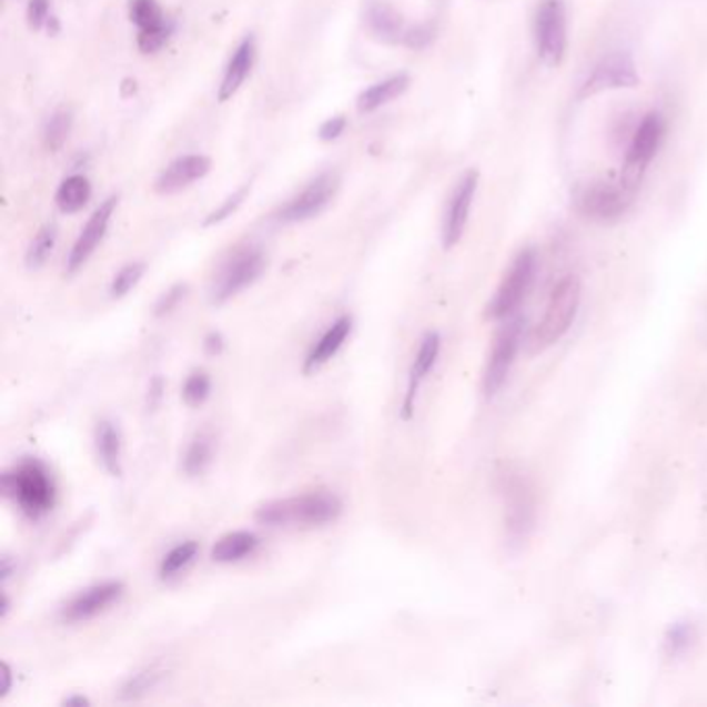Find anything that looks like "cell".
<instances>
[{
    "label": "cell",
    "instance_id": "obj_22",
    "mask_svg": "<svg viewBox=\"0 0 707 707\" xmlns=\"http://www.w3.org/2000/svg\"><path fill=\"white\" fill-rule=\"evenodd\" d=\"M260 548V537L252 532H231L222 535L212 548V560L221 565H231L250 558Z\"/></svg>",
    "mask_w": 707,
    "mask_h": 707
},
{
    "label": "cell",
    "instance_id": "obj_17",
    "mask_svg": "<svg viewBox=\"0 0 707 707\" xmlns=\"http://www.w3.org/2000/svg\"><path fill=\"white\" fill-rule=\"evenodd\" d=\"M441 346V334H438V332H427L424 336V341H422V345L417 349L415 362L411 365L407 393H405V401H403V417H405V420H410L411 415H413L417 393H420L425 377L430 376V372L434 370V365L438 362Z\"/></svg>",
    "mask_w": 707,
    "mask_h": 707
},
{
    "label": "cell",
    "instance_id": "obj_32",
    "mask_svg": "<svg viewBox=\"0 0 707 707\" xmlns=\"http://www.w3.org/2000/svg\"><path fill=\"white\" fill-rule=\"evenodd\" d=\"M143 272H145V264L143 262H131L127 266L121 267L111 283V297L121 299L125 297L127 293L131 289H135L138 283L142 281Z\"/></svg>",
    "mask_w": 707,
    "mask_h": 707
},
{
    "label": "cell",
    "instance_id": "obj_12",
    "mask_svg": "<svg viewBox=\"0 0 707 707\" xmlns=\"http://www.w3.org/2000/svg\"><path fill=\"white\" fill-rule=\"evenodd\" d=\"M479 185V173L477 171H467L458 179L455 191L448 200L446 212H444V222H442V245L444 250H453L456 243L461 241V236L467 229L469 214H472L473 200L477 193Z\"/></svg>",
    "mask_w": 707,
    "mask_h": 707
},
{
    "label": "cell",
    "instance_id": "obj_29",
    "mask_svg": "<svg viewBox=\"0 0 707 707\" xmlns=\"http://www.w3.org/2000/svg\"><path fill=\"white\" fill-rule=\"evenodd\" d=\"M71 127H73V114L67 109L54 112L44 125V133H42V140H44V148L48 152H59L63 148L69 135H71Z\"/></svg>",
    "mask_w": 707,
    "mask_h": 707
},
{
    "label": "cell",
    "instance_id": "obj_23",
    "mask_svg": "<svg viewBox=\"0 0 707 707\" xmlns=\"http://www.w3.org/2000/svg\"><path fill=\"white\" fill-rule=\"evenodd\" d=\"M407 88H410V75H405V73H396L384 81H377L372 88H367L365 92L360 94L357 111L365 112V114L377 111L384 104L393 102L394 98L405 94Z\"/></svg>",
    "mask_w": 707,
    "mask_h": 707
},
{
    "label": "cell",
    "instance_id": "obj_8",
    "mask_svg": "<svg viewBox=\"0 0 707 707\" xmlns=\"http://www.w3.org/2000/svg\"><path fill=\"white\" fill-rule=\"evenodd\" d=\"M339 188L341 179L334 171L317 174L276 212V221L283 224L312 221L331 205Z\"/></svg>",
    "mask_w": 707,
    "mask_h": 707
},
{
    "label": "cell",
    "instance_id": "obj_14",
    "mask_svg": "<svg viewBox=\"0 0 707 707\" xmlns=\"http://www.w3.org/2000/svg\"><path fill=\"white\" fill-rule=\"evenodd\" d=\"M119 204V198L112 195L107 202L95 208L94 214L90 216V221L85 222L83 231L79 233L78 241L73 243L69 257H67V274H75L78 270L85 266V262L94 255L98 245L102 243V239L109 231V224H111L112 214L117 210Z\"/></svg>",
    "mask_w": 707,
    "mask_h": 707
},
{
    "label": "cell",
    "instance_id": "obj_40",
    "mask_svg": "<svg viewBox=\"0 0 707 707\" xmlns=\"http://www.w3.org/2000/svg\"><path fill=\"white\" fill-rule=\"evenodd\" d=\"M204 349L208 355H221L222 349H224V341H222L221 334L219 332H210L205 336Z\"/></svg>",
    "mask_w": 707,
    "mask_h": 707
},
{
    "label": "cell",
    "instance_id": "obj_2",
    "mask_svg": "<svg viewBox=\"0 0 707 707\" xmlns=\"http://www.w3.org/2000/svg\"><path fill=\"white\" fill-rule=\"evenodd\" d=\"M0 489L28 519H42L57 503L52 473L38 458H23L9 472L2 473Z\"/></svg>",
    "mask_w": 707,
    "mask_h": 707
},
{
    "label": "cell",
    "instance_id": "obj_28",
    "mask_svg": "<svg viewBox=\"0 0 707 707\" xmlns=\"http://www.w3.org/2000/svg\"><path fill=\"white\" fill-rule=\"evenodd\" d=\"M129 17L140 32L171 23L158 0H129Z\"/></svg>",
    "mask_w": 707,
    "mask_h": 707
},
{
    "label": "cell",
    "instance_id": "obj_24",
    "mask_svg": "<svg viewBox=\"0 0 707 707\" xmlns=\"http://www.w3.org/2000/svg\"><path fill=\"white\" fill-rule=\"evenodd\" d=\"M214 453H216L214 436L208 434V432L198 434L193 441L189 442L188 448H185L183 472L191 475V477L204 475L208 472V467L212 465V461H214Z\"/></svg>",
    "mask_w": 707,
    "mask_h": 707
},
{
    "label": "cell",
    "instance_id": "obj_42",
    "mask_svg": "<svg viewBox=\"0 0 707 707\" xmlns=\"http://www.w3.org/2000/svg\"><path fill=\"white\" fill-rule=\"evenodd\" d=\"M63 706H69V707L90 706V699H88V697H83V695H71V697H67V699H64Z\"/></svg>",
    "mask_w": 707,
    "mask_h": 707
},
{
    "label": "cell",
    "instance_id": "obj_15",
    "mask_svg": "<svg viewBox=\"0 0 707 707\" xmlns=\"http://www.w3.org/2000/svg\"><path fill=\"white\" fill-rule=\"evenodd\" d=\"M125 592V585L121 582L98 583L88 587L73 597L63 608L64 623H85L92 620L98 614L107 613L112 604H117Z\"/></svg>",
    "mask_w": 707,
    "mask_h": 707
},
{
    "label": "cell",
    "instance_id": "obj_26",
    "mask_svg": "<svg viewBox=\"0 0 707 707\" xmlns=\"http://www.w3.org/2000/svg\"><path fill=\"white\" fill-rule=\"evenodd\" d=\"M198 552H200V546H198V542H193V539L176 544L173 551L166 552V556H164L162 563H160V568H158L160 579H173L174 575H179L181 570H185V568L195 560Z\"/></svg>",
    "mask_w": 707,
    "mask_h": 707
},
{
    "label": "cell",
    "instance_id": "obj_31",
    "mask_svg": "<svg viewBox=\"0 0 707 707\" xmlns=\"http://www.w3.org/2000/svg\"><path fill=\"white\" fill-rule=\"evenodd\" d=\"M210 393H212V380L204 370L191 372L183 384V401L188 403L189 407L204 405Z\"/></svg>",
    "mask_w": 707,
    "mask_h": 707
},
{
    "label": "cell",
    "instance_id": "obj_43",
    "mask_svg": "<svg viewBox=\"0 0 707 707\" xmlns=\"http://www.w3.org/2000/svg\"><path fill=\"white\" fill-rule=\"evenodd\" d=\"M11 577V565L9 558H2V582H7Z\"/></svg>",
    "mask_w": 707,
    "mask_h": 707
},
{
    "label": "cell",
    "instance_id": "obj_33",
    "mask_svg": "<svg viewBox=\"0 0 707 707\" xmlns=\"http://www.w3.org/2000/svg\"><path fill=\"white\" fill-rule=\"evenodd\" d=\"M250 189L252 185L248 183V185H241V188L233 191L224 202H222L208 219H205V226H212V224H221L222 221H226L229 216H233L236 210H239V205L243 204V200L248 198V193H250Z\"/></svg>",
    "mask_w": 707,
    "mask_h": 707
},
{
    "label": "cell",
    "instance_id": "obj_41",
    "mask_svg": "<svg viewBox=\"0 0 707 707\" xmlns=\"http://www.w3.org/2000/svg\"><path fill=\"white\" fill-rule=\"evenodd\" d=\"M0 670H2V687H0V699H4L9 691H11V687H13V670H11V666L7 664V661H2V666H0Z\"/></svg>",
    "mask_w": 707,
    "mask_h": 707
},
{
    "label": "cell",
    "instance_id": "obj_6",
    "mask_svg": "<svg viewBox=\"0 0 707 707\" xmlns=\"http://www.w3.org/2000/svg\"><path fill=\"white\" fill-rule=\"evenodd\" d=\"M266 270V253L262 248L245 245L236 250L224 264L219 276L210 289V301L214 305H222L236 297L241 291L252 286Z\"/></svg>",
    "mask_w": 707,
    "mask_h": 707
},
{
    "label": "cell",
    "instance_id": "obj_7",
    "mask_svg": "<svg viewBox=\"0 0 707 707\" xmlns=\"http://www.w3.org/2000/svg\"><path fill=\"white\" fill-rule=\"evenodd\" d=\"M537 270V253L535 250H523L517 253L511 267L504 274L503 283L496 289L494 297L487 305L486 315L489 320H503L517 312L523 299L527 297L534 284Z\"/></svg>",
    "mask_w": 707,
    "mask_h": 707
},
{
    "label": "cell",
    "instance_id": "obj_10",
    "mask_svg": "<svg viewBox=\"0 0 707 707\" xmlns=\"http://www.w3.org/2000/svg\"><path fill=\"white\" fill-rule=\"evenodd\" d=\"M503 482L508 534L515 542L527 539V535L534 529L537 513L534 486L521 472L504 473Z\"/></svg>",
    "mask_w": 707,
    "mask_h": 707
},
{
    "label": "cell",
    "instance_id": "obj_37",
    "mask_svg": "<svg viewBox=\"0 0 707 707\" xmlns=\"http://www.w3.org/2000/svg\"><path fill=\"white\" fill-rule=\"evenodd\" d=\"M50 19V0H30L28 4V23L32 30H42Z\"/></svg>",
    "mask_w": 707,
    "mask_h": 707
},
{
    "label": "cell",
    "instance_id": "obj_30",
    "mask_svg": "<svg viewBox=\"0 0 707 707\" xmlns=\"http://www.w3.org/2000/svg\"><path fill=\"white\" fill-rule=\"evenodd\" d=\"M162 680V670H158L156 666L152 668H143L140 673L129 676L123 687H121V699L131 701V699H140L143 695L156 689L158 683Z\"/></svg>",
    "mask_w": 707,
    "mask_h": 707
},
{
    "label": "cell",
    "instance_id": "obj_9",
    "mask_svg": "<svg viewBox=\"0 0 707 707\" xmlns=\"http://www.w3.org/2000/svg\"><path fill=\"white\" fill-rule=\"evenodd\" d=\"M639 85V73L633 57L627 52H614L592 69V73L579 85L577 100H587L613 90H630Z\"/></svg>",
    "mask_w": 707,
    "mask_h": 707
},
{
    "label": "cell",
    "instance_id": "obj_18",
    "mask_svg": "<svg viewBox=\"0 0 707 707\" xmlns=\"http://www.w3.org/2000/svg\"><path fill=\"white\" fill-rule=\"evenodd\" d=\"M351 331H353V320L349 315H341L339 320H334L329 326V331L320 336V341L307 353L305 363H303V372L314 374L320 367H324L326 363L334 360L336 353L345 345L346 339L351 336Z\"/></svg>",
    "mask_w": 707,
    "mask_h": 707
},
{
    "label": "cell",
    "instance_id": "obj_36",
    "mask_svg": "<svg viewBox=\"0 0 707 707\" xmlns=\"http://www.w3.org/2000/svg\"><path fill=\"white\" fill-rule=\"evenodd\" d=\"M185 295H188V286H185V284H174L173 289H169L162 297L158 299L156 312H154V314H156L158 317L171 314L173 310H176V305L185 299Z\"/></svg>",
    "mask_w": 707,
    "mask_h": 707
},
{
    "label": "cell",
    "instance_id": "obj_16",
    "mask_svg": "<svg viewBox=\"0 0 707 707\" xmlns=\"http://www.w3.org/2000/svg\"><path fill=\"white\" fill-rule=\"evenodd\" d=\"M212 162L210 158L202 154H188V156H179L173 160L162 173L158 174L154 189L160 195H173L189 185H193L195 181L204 179L210 173Z\"/></svg>",
    "mask_w": 707,
    "mask_h": 707
},
{
    "label": "cell",
    "instance_id": "obj_3",
    "mask_svg": "<svg viewBox=\"0 0 707 707\" xmlns=\"http://www.w3.org/2000/svg\"><path fill=\"white\" fill-rule=\"evenodd\" d=\"M639 188H642V179H635L625 173L616 181H608V179L587 181L575 189L573 205L585 221L613 224L629 212L630 205L635 204Z\"/></svg>",
    "mask_w": 707,
    "mask_h": 707
},
{
    "label": "cell",
    "instance_id": "obj_4",
    "mask_svg": "<svg viewBox=\"0 0 707 707\" xmlns=\"http://www.w3.org/2000/svg\"><path fill=\"white\" fill-rule=\"evenodd\" d=\"M582 303V283L577 276H565L552 289L551 297L542 320L537 322L534 332L527 339V349L532 355L544 353L546 349L556 345L566 332L570 331Z\"/></svg>",
    "mask_w": 707,
    "mask_h": 707
},
{
    "label": "cell",
    "instance_id": "obj_20",
    "mask_svg": "<svg viewBox=\"0 0 707 707\" xmlns=\"http://www.w3.org/2000/svg\"><path fill=\"white\" fill-rule=\"evenodd\" d=\"M367 30L370 33L382 40V42H403L405 40V21L401 13H396L391 4L386 2H374L370 9H367Z\"/></svg>",
    "mask_w": 707,
    "mask_h": 707
},
{
    "label": "cell",
    "instance_id": "obj_21",
    "mask_svg": "<svg viewBox=\"0 0 707 707\" xmlns=\"http://www.w3.org/2000/svg\"><path fill=\"white\" fill-rule=\"evenodd\" d=\"M95 453L98 458L102 463V467L107 472L119 477L123 473V465H121V456H123V442H121V432L119 427L109 422V420H102L100 424L95 425Z\"/></svg>",
    "mask_w": 707,
    "mask_h": 707
},
{
    "label": "cell",
    "instance_id": "obj_44",
    "mask_svg": "<svg viewBox=\"0 0 707 707\" xmlns=\"http://www.w3.org/2000/svg\"><path fill=\"white\" fill-rule=\"evenodd\" d=\"M9 606H11V604H9V597L2 596V610H0V616H2V618H7V614H9Z\"/></svg>",
    "mask_w": 707,
    "mask_h": 707
},
{
    "label": "cell",
    "instance_id": "obj_27",
    "mask_svg": "<svg viewBox=\"0 0 707 707\" xmlns=\"http://www.w3.org/2000/svg\"><path fill=\"white\" fill-rule=\"evenodd\" d=\"M57 236L59 231L54 224H47L38 231V235L33 236L28 253H26V266L30 270H40L48 262V257L54 252L57 245Z\"/></svg>",
    "mask_w": 707,
    "mask_h": 707
},
{
    "label": "cell",
    "instance_id": "obj_38",
    "mask_svg": "<svg viewBox=\"0 0 707 707\" xmlns=\"http://www.w3.org/2000/svg\"><path fill=\"white\" fill-rule=\"evenodd\" d=\"M345 129L346 119L343 114H339V117H332V119L322 123L320 131H317V138L322 142H334V140H339L345 133Z\"/></svg>",
    "mask_w": 707,
    "mask_h": 707
},
{
    "label": "cell",
    "instance_id": "obj_25",
    "mask_svg": "<svg viewBox=\"0 0 707 707\" xmlns=\"http://www.w3.org/2000/svg\"><path fill=\"white\" fill-rule=\"evenodd\" d=\"M92 198V185L83 174L67 176L57 191V205L64 214H75L83 210Z\"/></svg>",
    "mask_w": 707,
    "mask_h": 707
},
{
    "label": "cell",
    "instance_id": "obj_19",
    "mask_svg": "<svg viewBox=\"0 0 707 707\" xmlns=\"http://www.w3.org/2000/svg\"><path fill=\"white\" fill-rule=\"evenodd\" d=\"M253 63H255V40H253V36H248L235 48L231 61L224 69L221 88H219V100L221 102L231 100L241 90V85L245 83V79L250 78V73H252Z\"/></svg>",
    "mask_w": 707,
    "mask_h": 707
},
{
    "label": "cell",
    "instance_id": "obj_35",
    "mask_svg": "<svg viewBox=\"0 0 707 707\" xmlns=\"http://www.w3.org/2000/svg\"><path fill=\"white\" fill-rule=\"evenodd\" d=\"M693 639H695L693 625H676L675 629L668 633V639H666L668 652L676 656V654L685 652L693 644Z\"/></svg>",
    "mask_w": 707,
    "mask_h": 707
},
{
    "label": "cell",
    "instance_id": "obj_5",
    "mask_svg": "<svg viewBox=\"0 0 707 707\" xmlns=\"http://www.w3.org/2000/svg\"><path fill=\"white\" fill-rule=\"evenodd\" d=\"M534 44L537 59L546 67L565 61L568 47V19L565 0H539L534 16Z\"/></svg>",
    "mask_w": 707,
    "mask_h": 707
},
{
    "label": "cell",
    "instance_id": "obj_34",
    "mask_svg": "<svg viewBox=\"0 0 707 707\" xmlns=\"http://www.w3.org/2000/svg\"><path fill=\"white\" fill-rule=\"evenodd\" d=\"M171 33H173L171 23L160 26V28H154V30H143V32L138 33V47H140L143 54H154L169 42Z\"/></svg>",
    "mask_w": 707,
    "mask_h": 707
},
{
    "label": "cell",
    "instance_id": "obj_1",
    "mask_svg": "<svg viewBox=\"0 0 707 707\" xmlns=\"http://www.w3.org/2000/svg\"><path fill=\"white\" fill-rule=\"evenodd\" d=\"M343 503L329 489H314L297 496L262 504L255 521L266 527H322L341 517Z\"/></svg>",
    "mask_w": 707,
    "mask_h": 707
},
{
    "label": "cell",
    "instance_id": "obj_11",
    "mask_svg": "<svg viewBox=\"0 0 707 707\" xmlns=\"http://www.w3.org/2000/svg\"><path fill=\"white\" fill-rule=\"evenodd\" d=\"M664 133H666V123L660 112H647L630 138L623 173L644 181L647 166L652 164V160L656 158L664 142Z\"/></svg>",
    "mask_w": 707,
    "mask_h": 707
},
{
    "label": "cell",
    "instance_id": "obj_39",
    "mask_svg": "<svg viewBox=\"0 0 707 707\" xmlns=\"http://www.w3.org/2000/svg\"><path fill=\"white\" fill-rule=\"evenodd\" d=\"M432 38H434V30L430 26H415V28H407L403 42L410 48H424L432 42Z\"/></svg>",
    "mask_w": 707,
    "mask_h": 707
},
{
    "label": "cell",
    "instance_id": "obj_13",
    "mask_svg": "<svg viewBox=\"0 0 707 707\" xmlns=\"http://www.w3.org/2000/svg\"><path fill=\"white\" fill-rule=\"evenodd\" d=\"M521 346V322H511L498 332L489 360H487L486 372H484V393L486 396H494L503 388L508 372L513 363L517 360Z\"/></svg>",
    "mask_w": 707,
    "mask_h": 707
}]
</instances>
